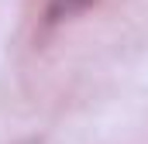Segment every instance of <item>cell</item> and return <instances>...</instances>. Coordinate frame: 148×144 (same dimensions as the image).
Here are the masks:
<instances>
[{"label":"cell","mask_w":148,"mask_h":144,"mask_svg":"<svg viewBox=\"0 0 148 144\" xmlns=\"http://www.w3.org/2000/svg\"><path fill=\"white\" fill-rule=\"evenodd\" d=\"M93 0H52L48 3V21H66V17H73L79 14L83 7H90Z\"/></svg>","instance_id":"6da1fadb"}]
</instances>
